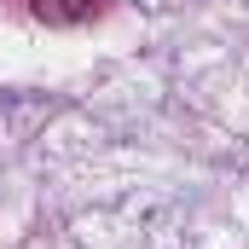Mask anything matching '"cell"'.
<instances>
[{
    "label": "cell",
    "mask_w": 249,
    "mask_h": 249,
    "mask_svg": "<svg viewBox=\"0 0 249 249\" xmlns=\"http://www.w3.org/2000/svg\"><path fill=\"white\" fill-rule=\"evenodd\" d=\"M99 6H105V0H29V12H35L41 23H53V29H70V23L99 18Z\"/></svg>",
    "instance_id": "obj_1"
}]
</instances>
